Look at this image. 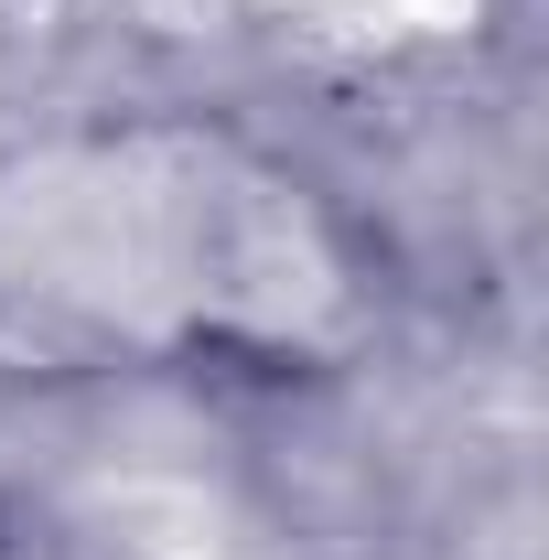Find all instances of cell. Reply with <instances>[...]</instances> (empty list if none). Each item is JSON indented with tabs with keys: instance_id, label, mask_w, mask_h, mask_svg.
Listing matches in <instances>:
<instances>
[{
	"instance_id": "cell-1",
	"label": "cell",
	"mask_w": 549,
	"mask_h": 560,
	"mask_svg": "<svg viewBox=\"0 0 549 560\" xmlns=\"http://www.w3.org/2000/svg\"><path fill=\"white\" fill-rule=\"evenodd\" d=\"M335 215L226 130H97L0 173V355L22 377L291 355L344 335Z\"/></svg>"
},
{
	"instance_id": "cell-2",
	"label": "cell",
	"mask_w": 549,
	"mask_h": 560,
	"mask_svg": "<svg viewBox=\"0 0 549 560\" xmlns=\"http://www.w3.org/2000/svg\"><path fill=\"white\" fill-rule=\"evenodd\" d=\"M0 560H44L33 539H22V517H11V506H0Z\"/></svg>"
}]
</instances>
